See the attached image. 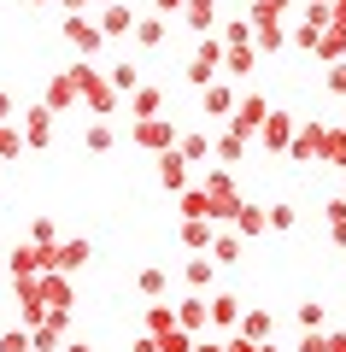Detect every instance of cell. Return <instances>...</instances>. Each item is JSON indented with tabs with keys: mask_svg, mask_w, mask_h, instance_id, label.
<instances>
[{
	"mask_svg": "<svg viewBox=\"0 0 346 352\" xmlns=\"http://www.w3.org/2000/svg\"><path fill=\"white\" fill-rule=\"evenodd\" d=\"M264 124H270V106H264L259 94H247V100L235 106V118H229V129H235V135H259Z\"/></svg>",
	"mask_w": 346,
	"mask_h": 352,
	"instance_id": "1",
	"label": "cell"
},
{
	"mask_svg": "<svg viewBox=\"0 0 346 352\" xmlns=\"http://www.w3.org/2000/svg\"><path fill=\"white\" fill-rule=\"evenodd\" d=\"M235 88H229V82H206V88H199V112H206V118H235Z\"/></svg>",
	"mask_w": 346,
	"mask_h": 352,
	"instance_id": "2",
	"label": "cell"
},
{
	"mask_svg": "<svg viewBox=\"0 0 346 352\" xmlns=\"http://www.w3.org/2000/svg\"><path fill=\"white\" fill-rule=\"evenodd\" d=\"M136 141H141V147L171 153V147H176V124H171V118H141V124H136Z\"/></svg>",
	"mask_w": 346,
	"mask_h": 352,
	"instance_id": "3",
	"label": "cell"
},
{
	"mask_svg": "<svg viewBox=\"0 0 346 352\" xmlns=\"http://www.w3.org/2000/svg\"><path fill=\"white\" fill-rule=\"evenodd\" d=\"M323 147H329V129H323V124H305V129L294 135V147H288V159H294V164L323 159Z\"/></svg>",
	"mask_w": 346,
	"mask_h": 352,
	"instance_id": "4",
	"label": "cell"
},
{
	"mask_svg": "<svg viewBox=\"0 0 346 352\" xmlns=\"http://www.w3.org/2000/svg\"><path fill=\"white\" fill-rule=\"evenodd\" d=\"M41 305H47L53 317H65V305H71V276H65V270H47V276H41Z\"/></svg>",
	"mask_w": 346,
	"mask_h": 352,
	"instance_id": "5",
	"label": "cell"
},
{
	"mask_svg": "<svg viewBox=\"0 0 346 352\" xmlns=\"http://www.w3.org/2000/svg\"><path fill=\"white\" fill-rule=\"evenodd\" d=\"M65 41H71L76 53H100L106 30H100V24H88V18H65Z\"/></svg>",
	"mask_w": 346,
	"mask_h": 352,
	"instance_id": "6",
	"label": "cell"
},
{
	"mask_svg": "<svg viewBox=\"0 0 346 352\" xmlns=\"http://www.w3.org/2000/svg\"><path fill=\"white\" fill-rule=\"evenodd\" d=\"M159 182H164V188H176V194L188 188V153H182V147L159 153Z\"/></svg>",
	"mask_w": 346,
	"mask_h": 352,
	"instance_id": "7",
	"label": "cell"
},
{
	"mask_svg": "<svg viewBox=\"0 0 346 352\" xmlns=\"http://www.w3.org/2000/svg\"><path fill=\"white\" fill-rule=\"evenodd\" d=\"M47 135H53V106H30L24 112V141L30 147H47Z\"/></svg>",
	"mask_w": 346,
	"mask_h": 352,
	"instance_id": "8",
	"label": "cell"
},
{
	"mask_svg": "<svg viewBox=\"0 0 346 352\" xmlns=\"http://www.w3.org/2000/svg\"><path fill=\"white\" fill-rule=\"evenodd\" d=\"M259 141H264V147H270V153H288V147H294V118L270 112V124L259 129Z\"/></svg>",
	"mask_w": 346,
	"mask_h": 352,
	"instance_id": "9",
	"label": "cell"
},
{
	"mask_svg": "<svg viewBox=\"0 0 346 352\" xmlns=\"http://www.w3.org/2000/svg\"><path fill=\"white\" fill-rule=\"evenodd\" d=\"M88 241H59V247H53V270H65V276H71V270H83L88 264Z\"/></svg>",
	"mask_w": 346,
	"mask_h": 352,
	"instance_id": "10",
	"label": "cell"
},
{
	"mask_svg": "<svg viewBox=\"0 0 346 352\" xmlns=\"http://www.w3.org/2000/svg\"><path fill=\"white\" fill-rule=\"evenodd\" d=\"M211 323L229 335V329H241V300L235 294H211Z\"/></svg>",
	"mask_w": 346,
	"mask_h": 352,
	"instance_id": "11",
	"label": "cell"
},
{
	"mask_svg": "<svg viewBox=\"0 0 346 352\" xmlns=\"http://www.w3.org/2000/svg\"><path fill=\"white\" fill-rule=\"evenodd\" d=\"M176 323H182L188 335L206 329V323H211V300H199V294H194V300H182V305H176Z\"/></svg>",
	"mask_w": 346,
	"mask_h": 352,
	"instance_id": "12",
	"label": "cell"
},
{
	"mask_svg": "<svg viewBox=\"0 0 346 352\" xmlns=\"http://www.w3.org/2000/svg\"><path fill=\"white\" fill-rule=\"evenodd\" d=\"M136 24H141V18L129 12L124 0H118V6H106V18H100V30H106V36H129V30H136Z\"/></svg>",
	"mask_w": 346,
	"mask_h": 352,
	"instance_id": "13",
	"label": "cell"
},
{
	"mask_svg": "<svg viewBox=\"0 0 346 352\" xmlns=\"http://www.w3.org/2000/svg\"><path fill=\"white\" fill-rule=\"evenodd\" d=\"M270 229V212H259V206H241L235 212V235H264Z\"/></svg>",
	"mask_w": 346,
	"mask_h": 352,
	"instance_id": "14",
	"label": "cell"
},
{
	"mask_svg": "<svg viewBox=\"0 0 346 352\" xmlns=\"http://www.w3.org/2000/svg\"><path fill=\"white\" fill-rule=\"evenodd\" d=\"M188 24L211 36V24H217V0H188Z\"/></svg>",
	"mask_w": 346,
	"mask_h": 352,
	"instance_id": "15",
	"label": "cell"
},
{
	"mask_svg": "<svg viewBox=\"0 0 346 352\" xmlns=\"http://www.w3.org/2000/svg\"><path fill=\"white\" fill-rule=\"evenodd\" d=\"M182 217H206L211 223V194L206 188H182Z\"/></svg>",
	"mask_w": 346,
	"mask_h": 352,
	"instance_id": "16",
	"label": "cell"
},
{
	"mask_svg": "<svg viewBox=\"0 0 346 352\" xmlns=\"http://www.w3.org/2000/svg\"><path fill=\"white\" fill-rule=\"evenodd\" d=\"M171 329H182V323H176V311H171V305H153V311H147V335L159 340V335H171Z\"/></svg>",
	"mask_w": 346,
	"mask_h": 352,
	"instance_id": "17",
	"label": "cell"
},
{
	"mask_svg": "<svg viewBox=\"0 0 346 352\" xmlns=\"http://www.w3.org/2000/svg\"><path fill=\"white\" fill-rule=\"evenodd\" d=\"M30 335H36V352H53V346H59V335H65V317H47V323L30 329Z\"/></svg>",
	"mask_w": 346,
	"mask_h": 352,
	"instance_id": "18",
	"label": "cell"
},
{
	"mask_svg": "<svg viewBox=\"0 0 346 352\" xmlns=\"http://www.w3.org/2000/svg\"><path fill=\"white\" fill-rule=\"evenodd\" d=\"M136 41H141V47H159V41H164V18H159V12H147V18L136 24Z\"/></svg>",
	"mask_w": 346,
	"mask_h": 352,
	"instance_id": "19",
	"label": "cell"
},
{
	"mask_svg": "<svg viewBox=\"0 0 346 352\" xmlns=\"http://www.w3.org/2000/svg\"><path fill=\"white\" fill-rule=\"evenodd\" d=\"M182 241H188V247H206V252H211V241H217V235H211L206 217H188V223H182Z\"/></svg>",
	"mask_w": 346,
	"mask_h": 352,
	"instance_id": "20",
	"label": "cell"
},
{
	"mask_svg": "<svg viewBox=\"0 0 346 352\" xmlns=\"http://www.w3.org/2000/svg\"><path fill=\"white\" fill-rule=\"evenodd\" d=\"M252 41H259V53H276L288 41V30L282 24H252Z\"/></svg>",
	"mask_w": 346,
	"mask_h": 352,
	"instance_id": "21",
	"label": "cell"
},
{
	"mask_svg": "<svg viewBox=\"0 0 346 352\" xmlns=\"http://www.w3.org/2000/svg\"><path fill=\"white\" fill-rule=\"evenodd\" d=\"M241 329H247V340H270V311H247V317H241Z\"/></svg>",
	"mask_w": 346,
	"mask_h": 352,
	"instance_id": "22",
	"label": "cell"
},
{
	"mask_svg": "<svg viewBox=\"0 0 346 352\" xmlns=\"http://www.w3.org/2000/svg\"><path fill=\"white\" fill-rule=\"evenodd\" d=\"M241 153H247V135H235V129H223V135H217V159H229V164H235Z\"/></svg>",
	"mask_w": 346,
	"mask_h": 352,
	"instance_id": "23",
	"label": "cell"
},
{
	"mask_svg": "<svg viewBox=\"0 0 346 352\" xmlns=\"http://www.w3.org/2000/svg\"><path fill=\"white\" fill-rule=\"evenodd\" d=\"M223 65H229L235 76H247L252 65H259V47H235V53H223Z\"/></svg>",
	"mask_w": 346,
	"mask_h": 352,
	"instance_id": "24",
	"label": "cell"
},
{
	"mask_svg": "<svg viewBox=\"0 0 346 352\" xmlns=\"http://www.w3.org/2000/svg\"><path fill=\"white\" fill-rule=\"evenodd\" d=\"M211 258H217V264H235L241 258V235H217V241H211Z\"/></svg>",
	"mask_w": 346,
	"mask_h": 352,
	"instance_id": "25",
	"label": "cell"
},
{
	"mask_svg": "<svg viewBox=\"0 0 346 352\" xmlns=\"http://www.w3.org/2000/svg\"><path fill=\"white\" fill-rule=\"evenodd\" d=\"M30 241H36V247H59V229H53V217H36V223H30Z\"/></svg>",
	"mask_w": 346,
	"mask_h": 352,
	"instance_id": "26",
	"label": "cell"
},
{
	"mask_svg": "<svg viewBox=\"0 0 346 352\" xmlns=\"http://www.w3.org/2000/svg\"><path fill=\"white\" fill-rule=\"evenodd\" d=\"M30 346H36L30 329H6V335H0V352H30Z\"/></svg>",
	"mask_w": 346,
	"mask_h": 352,
	"instance_id": "27",
	"label": "cell"
},
{
	"mask_svg": "<svg viewBox=\"0 0 346 352\" xmlns=\"http://www.w3.org/2000/svg\"><path fill=\"white\" fill-rule=\"evenodd\" d=\"M159 352H194V335L188 329H171V335H159Z\"/></svg>",
	"mask_w": 346,
	"mask_h": 352,
	"instance_id": "28",
	"label": "cell"
},
{
	"mask_svg": "<svg viewBox=\"0 0 346 352\" xmlns=\"http://www.w3.org/2000/svg\"><path fill=\"white\" fill-rule=\"evenodd\" d=\"M211 270H217V258L206 252V258H194V264H188V282H194V288H206V282H211Z\"/></svg>",
	"mask_w": 346,
	"mask_h": 352,
	"instance_id": "29",
	"label": "cell"
},
{
	"mask_svg": "<svg viewBox=\"0 0 346 352\" xmlns=\"http://www.w3.org/2000/svg\"><path fill=\"white\" fill-rule=\"evenodd\" d=\"M176 147H182L188 159H206V153H217V147H211L206 135H176Z\"/></svg>",
	"mask_w": 346,
	"mask_h": 352,
	"instance_id": "30",
	"label": "cell"
},
{
	"mask_svg": "<svg viewBox=\"0 0 346 352\" xmlns=\"http://www.w3.org/2000/svg\"><path fill=\"white\" fill-rule=\"evenodd\" d=\"M136 112L141 118H159V88H136Z\"/></svg>",
	"mask_w": 346,
	"mask_h": 352,
	"instance_id": "31",
	"label": "cell"
},
{
	"mask_svg": "<svg viewBox=\"0 0 346 352\" xmlns=\"http://www.w3.org/2000/svg\"><path fill=\"white\" fill-rule=\"evenodd\" d=\"M88 147L106 153V147H111V129H106V124H88Z\"/></svg>",
	"mask_w": 346,
	"mask_h": 352,
	"instance_id": "32",
	"label": "cell"
},
{
	"mask_svg": "<svg viewBox=\"0 0 346 352\" xmlns=\"http://www.w3.org/2000/svg\"><path fill=\"white\" fill-rule=\"evenodd\" d=\"M299 323H305V329H323V305L305 300V305H299Z\"/></svg>",
	"mask_w": 346,
	"mask_h": 352,
	"instance_id": "33",
	"label": "cell"
},
{
	"mask_svg": "<svg viewBox=\"0 0 346 352\" xmlns=\"http://www.w3.org/2000/svg\"><path fill=\"white\" fill-rule=\"evenodd\" d=\"M12 153H18V129L0 124V159H12Z\"/></svg>",
	"mask_w": 346,
	"mask_h": 352,
	"instance_id": "34",
	"label": "cell"
},
{
	"mask_svg": "<svg viewBox=\"0 0 346 352\" xmlns=\"http://www.w3.org/2000/svg\"><path fill=\"white\" fill-rule=\"evenodd\" d=\"M270 229H294V206H270Z\"/></svg>",
	"mask_w": 346,
	"mask_h": 352,
	"instance_id": "35",
	"label": "cell"
},
{
	"mask_svg": "<svg viewBox=\"0 0 346 352\" xmlns=\"http://www.w3.org/2000/svg\"><path fill=\"white\" fill-rule=\"evenodd\" d=\"M141 294H164V270H141Z\"/></svg>",
	"mask_w": 346,
	"mask_h": 352,
	"instance_id": "36",
	"label": "cell"
},
{
	"mask_svg": "<svg viewBox=\"0 0 346 352\" xmlns=\"http://www.w3.org/2000/svg\"><path fill=\"white\" fill-rule=\"evenodd\" d=\"M182 6H188V0H153V12H159V18L164 12H182Z\"/></svg>",
	"mask_w": 346,
	"mask_h": 352,
	"instance_id": "37",
	"label": "cell"
},
{
	"mask_svg": "<svg viewBox=\"0 0 346 352\" xmlns=\"http://www.w3.org/2000/svg\"><path fill=\"white\" fill-rule=\"evenodd\" d=\"M329 6H334V24L346 30V0H329Z\"/></svg>",
	"mask_w": 346,
	"mask_h": 352,
	"instance_id": "38",
	"label": "cell"
},
{
	"mask_svg": "<svg viewBox=\"0 0 346 352\" xmlns=\"http://www.w3.org/2000/svg\"><path fill=\"white\" fill-rule=\"evenodd\" d=\"M136 352H159V340H153V335H141V340H136Z\"/></svg>",
	"mask_w": 346,
	"mask_h": 352,
	"instance_id": "39",
	"label": "cell"
},
{
	"mask_svg": "<svg viewBox=\"0 0 346 352\" xmlns=\"http://www.w3.org/2000/svg\"><path fill=\"white\" fill-rule=\"evenodd\" d=\"M59 6H71V18H83V6H88V0H59Z\"/></svg>",
	"mask_w": 346,
	"mask_h": 352,
	"instance_id": "40",
	"label": "cell"
},
{
	"mask_svg": "<svg viewBox=\"0 0 346 352\" xmlns=\"http://www.w3.org/2000/svg\"><path fill=\"white\" fill-rule=\"evenodd\" d=\"M329 352H346V335H329Z\"/></svg>",
	"mask_w": 346,
	"mask_h": 352,
	"instance_id": "41",
	"label": "cell"
},
{
	"mask_svg": "<svg viewBox=\"0 0 346 352\" xmlns=\"http://www.w3.org/2000/svg\"><path fill=\"white\" fill-rule=\"evenodd\" d=\"M194 352H223V346H211V340H194Z\"/></svg>",
	"mask_w": 346,
	"mask_h": 352,
	"instance_id": "42",
	"label": "cell"
},
{
	"mask_svg": "<svg viewBox=\"0 0 346 352\" xmlns=\"http://www.w3.org/2000/svg\"><path fill=\"white\" fill-rule=\"evenodd\" d=\"M6 112H12V100H6V94H0V124H6Z\"/></svg>",
	"mask_w": 346,
	"mask_h": 352,
	"instance_id": "43",
	"label": "cell"
},
{
	"mask_svg": "<svg viewBox=\"0 0 346 352\" xmlns=\"http://www.w3.org/2000/svg\"><path fill=\"white\" fill-rule=\"evenodd\" d=\"M65 352H88V340H71V346H65Z\"/></svg>",
	"mask_w": 346,
	"mask_h": 352,
	"instance_id": "44",
	"label": "cell"
},
{
	"mask_svg": "<svg viewBox=\"0 0 346 352\" xmlns=\"http://www.w3.org/2000/svg\"><path fill=\"white\" fill-rule=\"evenodd\" d=\"M100 6H118V0H100Z\"/></svg>",
	"mask_w": 346,
	"mask_h": 352,
	"instance_id": "45",
	"label": "cell"
}]
</instances>
